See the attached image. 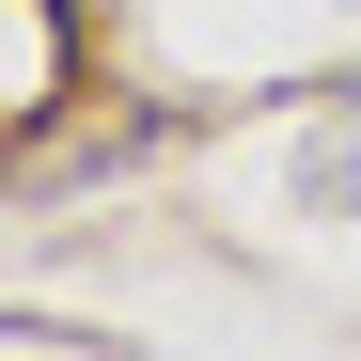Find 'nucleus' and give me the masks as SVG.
<instances>
[{
	"label": "nucleus",
	"mask_w": 361,
	"mask_h": 361,
	"mask_svg": "<svg viewBox=\"0 0 361 361\" xmlns=\"http://www.w3.org/2000/svg\"><path fill=\"white\" fill-rule=\"evenodd\" d=\"M47 110H63V16L16 0V126H47Z\"/></svg>",
	"instance_id": "obj_1"
},
{
	"label": "nucleus",
	"mask_w": 361,
	"mask_h": 361,
	"mask_svg": "<svg viewBox=\"0 0 361 361\" xmlns=\"http://www.w3.org/2000/svg\"><path fill=\"white\" fill-rule=\"evenodd\" d=\"M298 189H314V220H361V142H314V173H298Z\"/></svg>",
	"instance_id": "obj_2"
}]
</instances>
